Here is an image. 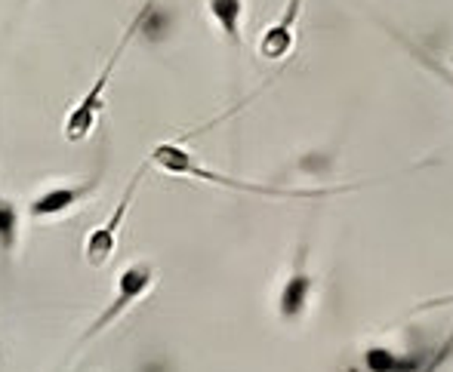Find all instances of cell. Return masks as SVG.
I'll use <instances>...</instances> for the list:
<instances>
[{"label":"cell","instance_id":"1","mask_svg":"<svg viewBox=\"0 0 453 372\" xmlns=\"http://www.w3.org/2000/svg\"><path fill=\"white\" fill-rule=\"evenodd\" d=\"M151 166H157L161 172L170 176H188V178H201L210 185H222V188H234V191H250V194H265V197H324V194H340V191H352V188H327V191H293V188H274V185H253V182H241V178L222 176V172L203 166L188 148H182L180 142H161L149 157Z\"/></svg>","mask_w":453,"mask_h":372},{"label":"cell","instance_id":"2","mask_svg":"<svg viewBox=\"0 0 453 372\" xmlns=\"http://www.w3.org/2000/svg\"><path fill=\"white\" fill-rule=\"evenodd\" d=\"M139 28H142V10H139L136 16H133L130 28H127L124 34H120L118 47L111 49V56H108L105 68H102L99 77L93 80V87L87 89L84 95H81V102L72 108V114L65 118V139L72 145L84 142V139L96 130V124H99V118H102V108H105V89H108V83H111V74H114V68H118V62H120V56H124V49L130 47V41L139 34Z\"/></svg>","mask_w":453,"mask_h":372},{"label":"cell","instance_id":"3","mask_svg":"<svg viewBox=\"0 0 453 372\" xmlns=\"http://www.w3.org/2000/svg\"><path fill=\"white\" fill-rule=\"evenodd\" d=\"M157 280V268L151 265V262H133L130 268H124V271L118 274V284H114V296L111 301L105 305V311L99 314V317L93 320L90 326H87L84 332H81V338L74 342V351L72 357L78 354V351H84L87 345L93 342L99 332H105L108 326H114L120 317H124L127 311H130L136 301H142L149 296V290L155 286Z\"/></svg>","mask_w":453,"mask_h":372},{"label":"cell","instance_id":"4","mask_svg":"<svg viewBox=\"0 0 453 372\" xmlns=\"http://www.w3.org/2000/svg\"><path fill=\"white\" fill-rule=\"evenodd\" d=\"M142 176H145V166H139V170L133 172V178H130V185H127V191L120 194L118 207L111 209V216H108V219L102 222L96 231H90V237H87L84 255H87V265H90V268H105L108 259H111L114 247H118V231H120V224H124L127 213H130L133 197H136L139 185H142Z\"/></svg>","mask_w":453,"mask_h":372},{"label":"cell","instance_id":"5","mask_svg":"<svg viewBox=\"0 0 453 372\" xmlns=\"http://www.w3.org/2000/svg\"><path fill=\"white\" fill-rule=\"evenodd\" d=\"M102 182V172L84 178V182H72V185H56V188H47L28 203V216L35 222H47V219H59V216L72 213L84 197H90Z\"/></svg>","mask_w":453,"mask_h":372},{"label":"cell","instance_id":"6","mask_svg":"<svg viewBox=\"0 0 453 372\" xmlns=\"http://www.w3.org/2000/svg\"><path fill=\"white\" fill-rule=\"evenodd\" d=\"M299 12H303V0H287L280 19L272 22L269 28L263 31V37H259V56H263V59H269V62L287 59V53L293 49V41H296Z\"/></svg>","mask_w":453,"mask_h":372},{"label":"cell","instance_id":"7","mask_svg":"<svg viewBox=\"0 0 453 372\" xmlns=\"http://www.w3.org/2000/svg\"><path fill=\"white\" fill-rule=\"evenodd\" d=\"M311 286H315V280H311L309 268H305V249L299 253L296 259V268H293V274L284 280V286H280V296H278V314L284 320H299L305 314V307H309V299H311Z\"/></svg>","mask_w":453,"mask_h":372},{"label":"cell","instance_id":"8","mask_svg":"<svg viewBox=\"0 0 453 372\" xmlns=\"http://www.w3.org/2000/svg\"><path fill=\"white\" fill-rule=\"evenodd\" d=\"M244 10H247V0H207L210 19H213L216 28L226 34V41L232 43V47H238V49H241V43H244V37H241Z\"/></svg>","mask_w":453,"mask_h":372},{"label":"cell","instance_id":"9","mask_svg":"<svg viewBox=\"0 0 453 372\" xmlns=\"http://www.w3.org/2000/svg\"><path fill=\"white\" fill-rule=\"evenodd\" d=\"M429 357L426 354H395L388 348L364 351V369L367 372H423Z\"/></svg>","mask_w":453,"mask_h":372},{"label":"cell","instance_id":"10","mask_svg":"<svg viewBox=\"0 0 453 372\" xmlns=\"http://www.w3.org/2000/svg\"><path fill=\"white\" fill-rule=\"evenodd\" d=\"M19 228H22L19 203L12 197H0V259H10L12 249L19 247Z\"/></svg>","mask_w":453,"mask_h":372},{"label":"cell","instance_id":"11","mask_svg":"<svg viewBox=\"0 0 453 372\" xmlns=\"http://www.w3.org/2000/svg\"><path fill=\"white\" fill-rule=\"evenodd\" d=\"M395 37H398V41H401V43H404V47H407V53H411V56H417V59L423 62V65L429 68L432 74H438V77H441L444 83H448V87H453V72H450V68H444V65H441V62H438V59H432L429 53H423V49H419L417 43H411V41H407V37H401V34H395Z\"/></svg>","mask_w":453,"mask_h":372},{"label":"cell","instance_id":"12","mask_svg":"<svg viewBox=\"0 0 453 372\" xmlns=\"http://www.w3.org/2000/svg\"><path fill=\"white\" fill-rule=\"evenodd\" d=\"M450 351H453V332H450V336L441 342V348H438V354H432V357H429V363H426V369H423V372H438V369H441L444 363H448Z\"/></svg>","mask_w":453,"mask_h":372},{"label":"cell","instance_id":"13","mask_svg":"<svg viewBox=\"0 0 453 372\" xmlns=\"http://www.w3.org/2000/svg\"><path fill=\"white\" fill-rule=\"evenodd\" d=\"M444 305H453V296H444V299H429L417 307V311H429V307H444Z\"/></svg>","mask_w":453,"mask_h":372}]
</instances>
